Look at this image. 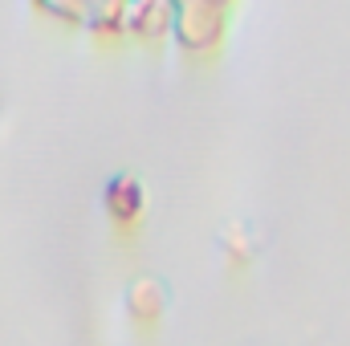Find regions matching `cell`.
I'll use <instances>...</instances> for the list:
<instances>
[{"mask_svg": "<svg viewBox=\"0 0 350 346\" xmlns=\"http://www.w3.org/2000/svg\"><path fill=\"white\" fill-rule=\"evenodd\" d=\"M167 4L175 16V41L196 57H212L228 37V21L241 0H167Z\"/></svg>", "mask_w": 350, "mask_h": 346, "instance_id": "cell-1", "label": "cell"}, {"mask_svg": "<svg viewBox=\"0 0 350 346\" xmlns=\"http://www.w3.org/2000/svg\"><path fill=\"white\" fill-rule=\"evenodd\" d=\"M102 212L118 232H139L147 220V187L135 175H114L102 191Z\"/></svg>", "mask_w": 350, "mask_h": 346, "instance_id": "cell-2", "label": "cell"}, {"mask_svg": "<svg viewBox=\"0 0 350 346\" xmlns=\"http://www.w3.org/2000/svg\"><path fill=\"white\" fill-rule=\"evenodd\" d=\"M163 314H167V289L155 277L131 281V289H126V318H131V326L155 330L163 322Z\"/></svg>", "mask_w": 350, "mask_h": 346, "instance_id": "cell-3", "label": "cell"}]
</instances>
